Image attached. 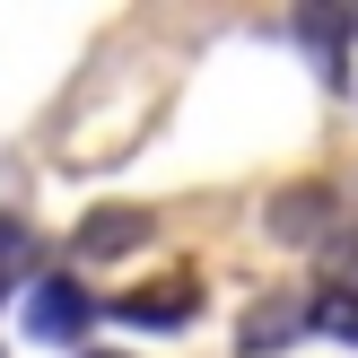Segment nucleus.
I'll return each mask as SVG.
<instances>
[{
	"label": "nucleus",
	"instance_id": "423d86ee",
	"mask_svg": "<svg viewBox=\"0 0 358 358\" xmlns=\"http://www.w3.org/2000/svg\"><path fill=\"white\" fill-rule=\"evenodd\" d=\"M27 280H35V227L17 210H0V306L27 297Z\"/></svg>",
	"mask_w": 358,
	"mask_h": 358
},
{
	"label": "nucleus",
	"instance_id": "6e6552de",
	"mask_svg": "<svg viewBox=\"0 0 358 358\" xmlns=\"http://www.w3.org/2000/svg\"><path fill=\"white\" fill-rule=\"evenodd\" d=\"M324 262H332V289H341V297H358V236H350V227L324 245Z\"/></svg>",
	"mask_w": 358,
	"mask_h": 358
},
{
	"label": "nucleus",
	"instance_id": "1a4fd4ad",
	"mask_svg": "<svg viewBox=\"0 0 358 358\" xmlns=\"http://www.w3.org/2000/svg\"><path fill=\"white\" fill-rule=\"evenodd\" d=\"M87 358H122V350H87Z\"/></svg>",
	"mask_w": 358,
	"mask_h": 358
},
{
	"label": "nucleus",
	"instance_id": "f257e3e1",
	"mask_svg": "<svg viewBox=\"0 0 358 358\" xmlns=\"http://www.w3.org/2000/svg\"><path fill=\"white\" fill-rule=\"evenodd\" d=\"M17 306H27V332H35V341H52V350L79 341L87 315H96V306H87V289H79V280H62V271H35Z\"/></svg>",
	"mask_w": 358,
	"mask_h": 358
},
{
	"label": "nucleus",
	"instance_id": "0eeeda50",
	"mask_svg": "<svg viewBox=\"0 0 358 358\" xmlns=\"http://www.w3.org/2000/svg\"><path fill=\"white\" fill-rule=\"evenodd\" d=\"M306 324H315V332H341V341H358V297H341V289L306 297Z\"/></svg>",
	"mask_w": 358,
	"mask_h": 358
},
{
	"label": "nucleus",
	"instance_id": "20e7f679",
	"mask_svg": "<svg viewBox=\"0 0 358 358\" xmlns=\"http://www.w3.org/2000/svg\"><path fill=\"white\" fill-rule=\"evenodd\" d=\"M297 332H306V297H262V306L236 324V350L245 358H271V350H289Z\"/></svg>",
	"mask_w": 358,
	"mask_h": 358
},
{
	"label": "nucleus",
	"instance_id": "f03ea898",
	"mask_svg": "<svg viewBox=\"0 0 358 358\" xmlns=\"http://www.w3.org/2000/svg\"><path fill=\"white\" fill-rule=\"evenodd\" d=\"M271 236H280V245H332V236H341L332 192H324V184H289V192L271 201Z\"/></svg>",
	"mask_w": 358,
	"mask_h": 358
},
{
	"label": "nucleus",
	"instance_id": "39448f33",
	"mask_svg": "<svg viewBox=\"0 0 358 358\" xmlns=\"http://www.w3.org/2000/svg\"><path fill=\"white\" fill-rule=\"evenodd\" d=\"M149 210H96V219H79V254L105 262V254H131V245H149Z\"/></svg>",
	"mask_w": 358,
	"mask_h": 358
},
{
	"label": "nucleus",
	"instance_id": "7ed1b4c3",
	"mask_svg": "<svg viewBox=\"0 0 358 358\" xmlns=\"http://www.w3.org/2000/svg\"><path fill=\"white\" fill-rule=\"evenodd\" d=\"M114 315H122V324H140V332H184L192 315H201V280H166V289H131V297H114Z\"/></svg>",
	"mask_w": 358,
	"mask_h": 358
}]
</instances>
